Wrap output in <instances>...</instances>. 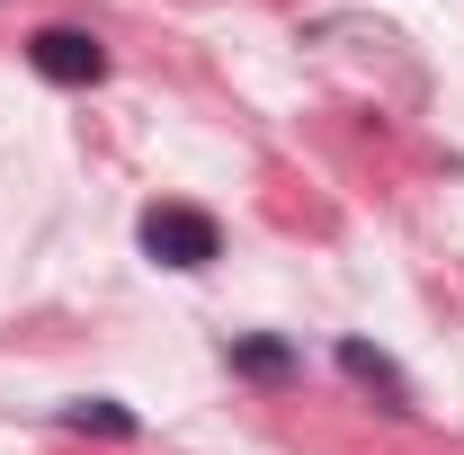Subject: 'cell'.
Returning a JSON list of instances; mask_svg holds the SVG:
<instances>
[{
  "label": "cell",
  "mask_w": 464,
  "mask_h": 455,
  "mask_svg": "<svg viewBox=\"0 0 464 455\" xmlns=\"http://www.w3.org/2000/svg\"><path fill=\"white\" fill-rule=\"evenodd\" d=\"M340 375H357L366 393H384V411L393 420H411V375L384 357V348H366V340H340Z\"/></svg>",
  "instance_id": "cell-3"
},
{
  "label": "cell",
  "mask_w": 464,
  "mask_h": 455,
  "mask_svg": "<svg viewBox=\"0 0 464 455\" xmlns=\"http://www.w3.org/2000/svg\"><path fill=\"white\" fill-rule=\"evenodd\" d=\"M143 250H152L161 268H215V259H224V224H215L206 206H152V215H143Z\"/></svg>",
  "instance_id": "cell-1"
},
{
  "label": "cell",
  "mask_w": 464,
  "mask_h": 455,
  "mask_svg": "<svg viewBox=\"0 0 464 455\" xmlns=\"http://www.w3.org/2000/svg\"><path fill=\"white\" fill-rule=\"evenodd\" d=\"M63 429H99V438H134L143 420L125 411V402H108V393H90V402H63Z\"/></svg>",
  "instance_id": "cell-4"
},
{
  "label": "cell",
  "mask_w": 464,
  "mask_h": 455,
  "mask_svg": "<svg viewBox=\"0 0 464 455\" xmlns=\"http://www.w3.org/2000/svg\"><path fill=\"white\" fill-rule=\"evenodd\" d=\"M232 366L259 375V384H286V375H295V348L286 340H232Z\"/></svg>",
  "instance_id": "cell-5"
},
{
  "label": "cell",
  "mask_w": 464,
  "mask_h": 455,
  "mask_svg": "<svg viewBox=\"0 0 464 455\" xmlns=\"http://www.w3.org/2000/svg\"><path fill=\"white\" fill-rule=\"evenodd\" d=\"M27 63L63 81V90H90V81H108V45L90 36V27H36L27 36Z\"/></svg>",
  "instance_id": "cell-2"
}]
</instances>
